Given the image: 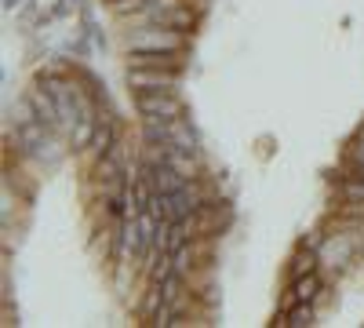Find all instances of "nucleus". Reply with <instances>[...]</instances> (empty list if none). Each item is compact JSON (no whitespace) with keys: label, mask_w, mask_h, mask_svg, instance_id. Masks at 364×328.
<instances>
[{"label":"nucleus","mask_w":364,"mask_h":328,"mask_svg":"<svg viewBox=\"0 0 364 328\" xmlns=\"http://www.w3.org/2000/svg\"><path fill=\"white\" fill-rule=\"evenodd\" d=\"M128 51H190V33L161 22H139L135 29H128L124 37Z\"/></svg>","instance_id":"f257e3e1"},{"label":"nucleus","mask_w":364,"mask_h":328,"mask_svg":"<svg viewBox=\"0 0 364 328\" xmlns=\"http://www.w3.org/2000/svg\"><path fill=\"white\" fill-rule=\"evenodd\" d=\"M135 99V113L142 121H178V117H186V106H182L178 92H139L132 95Z\"/></svg>","instance_id":"f03ea898"},{"label":"nucleus","mask_w":364,"mask_h":328,"mask_svg":"<svg viewBox=\"0 0 364 328\" xmlns=\"http://www.w3.org/2000/svg\"><path fill=\"white\" fill-rule=\"evenodd\" d=\"M178 80H182L178 70H139V66H128L132 95H139V92H178Z\"/></svg>","instance_id":"7ed1b4c3"},{"label":"nucleus","mask_w":364,"mask_h":328,"mask_svg":"<svg viewBox=\"0 0 364 328\" xmlns=\"http://www.w3.org/2000/svg\"><path fill=\"white\" fill-rule=\"evenodd\" d=\"M128 66H139V70H178V73H186L190 55L186 51H128Z\"/></svg>","instance_id":"20e7f679"},{"label":"nucleus","mask_w":364,"mask_h":328,"mask_svg":"<svg viewBox=\"0 0 364 328\" xmlns=\"http://www.w3.org/2000/svg\"><path fill=\"white\" fill-rule=\"evenodd\" d=\"M124 139V132H120V121L113 113H102V121H99V128H95V135H91V142H87V150H84V157H87V164L91 161H99L102 154H109L113 146Z\"/></svg>","instance_id":"39448f33"},{"label":"nucleus","mask_w":364,"mask_h":328,"mask_svg":"<svg viewBox=\"0 0 364 328\" xmlns=\"http://www.w3.org/2000/svg\"><path fill=\"white\" fill-rule=\"evenodd\" d=\"M336 197H339V204H343V212H346V216H364V175L339 171Z\"/></svg>","instance_id":"423d86ee"},{"label":"nucleus","mask_w":364,"mask_h":328,"mask_svg":"<svg viewBox=\"0 0 364 328\" xmlns=\"http://www.w3.org/2000/svg\"><path fill=\"white\" fill-rule=\"evenodd\" d=\"M317 252L314 248H306V245H299L291 255H288V266H284V274H288V281H295V277H302V274H314L317 270Z\"/></svg>","instance_id":"0eeeda50"},{"label":"nucleus","mask_w":364,"mask_h":328,"mask_svg":"<svg viewBox=\"0 0 364 328\" xmlns=\"http://www.w3.org/2000/svg\"><path fill=\"white\" fill-rule=\"evenodd\" d=\"M324 292V277L314 270V274H302L291 281V303H314L317 295Z\"/></svg>","instance_id":"6e6552de"},{"label":"nucleus","mask_w":364,"mask_h":328,"mask_svg":"<svg viewBox=\"0 0 364 328\" xmlns=\"http://www.w3.org/2000/svg\"><path fill=\"white\" fill-rule=\"evenodd\" d=\"M171 146H178V150H186V154H200L197 132H193V125L186 121V117H178V121H171Z\"/></svg>","instance_id":"1a4fd4ad"},{"label":"nucleus","mask_w":364,"mask_h":328,"mask_svg":"<svg viewBox=\"0 0 364 328\" xmlns=\"http://www.w3.org/2000/svg\"><path fill=\"white\" fill-rule=\"evenodd\" d=\"M314 317H317L314 303H291V310H288V314H281V321H273V324H288V328H306V324H314Z\"/></svg>","instance_id":"9d476101"},{"label":"nucleus","mask_w":364,"mask_h":328,"mask_svg":"<svg viewBox=\"0 0 364 328\" xmlns=\"http://www.w3.org/2000/svg\"><path fill=\"white\" fill-rule=\"evenodd\" d=\"M343 171H353V175H364V128L346 142V168Z\"/></svg>","instance_id":"9b49d317"},{"label":"nucleus","mask_w":364,"mask_h":328,"mask_svg":"<svg viewBox=\"0 0 364 328\" xmlns=\"http://www.w3.org/2000/svg\"><path fill=\"white\" fill-rule=\"evenodd\" d=\"M18 4H22V0H4V8H8V11H11V8H18Z\"/></svg>","instance_id":"f8f14e48"}]
</instances>
